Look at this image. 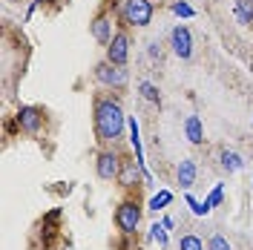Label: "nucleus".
Instances as JSON below:
<instances>
[{
  "label": "nucleus",
  "mask_w": 253,
  "mask_h": 250,
  "mask_svg": "<svg viewBox=\"0 0 253 250\" xmlns=\"http://www.w3.org/2000/svg\"><path fill=\"white\" fill-rule=\"evenodd\" d=\"M129 115H124V107L110 98V95H95L92 98V129H95V141L110 147L118 144L124 138Z\"/></svg>",
  "instance_id": "obj_1"
},
{
  "label": "nucleus",
  "mask_w": 253,
  "mask_h": 250,
  "mask_svg": "<svg viewBox=\"0 0 253 250\" xmlns=\"http://www.w3.org/2000/svg\"><path fill=\"white\" fill-rule=\"evenodd\" d=\"M156 17L153 0H121L118 3V26L121 29H144Z\"/></svg>",
  "instance_id": "obj_2"
},
{
  "label": "nucleus",
  "mask_w": 253,
  "mask_h": 250,
  "mask_svg": "<svg viewBox=\"0 0 253 250\" xmlns=\"http://www.w3.org/2000/svg\"><path fill=\"white\" fill-rule=\"evenodd\" d=\"M121 164H124V153H121L115 144L101 147L98 156H95V175H98L101 181H118Z\"/></svg>",
  "instance_id": "obj_3"
},
{
  "label": "nucleus",
  "mask_w": 253,
  "mask_h": 250,
  "mask_svg": "<svg viewBox=\"0 0 253 250\" xmlns=\"http://www.w3.org/2000/svg\"><path fill=\"white\" fill-rule=\"evenodd\" d=\"M92 78L104 86V89H126L129 83V69L126 66H118V63H110L107 58L101 63H95Z\"/></svg>",
  "instance_id": "obj_4"
},
{
  "label": "nucleus",
  "mask_w": 253,
  "mask_h": 250,
  "mask_svg": "<svg viewBox=\"0 0 253 250\" xmlns=\"http://www.w3.org/2000/svg\"><path fill=\"white\" fill-rule=\"evenodd\" d=\"M141 204L132 202V199H126V202L118 204V210H115V227L121 230L124 236H132L138 230V224H141Z\"/></svg>",
  "instance_id": "obj_5"
},
{
  "label": "nucleus",
  "mask_w": 253,
  "mask_h": 250,
  "mask_svg": "<svg viewBox=\"0 0 253 250\" xmlns=\"http://www.w3.org/2000/svg\"><path fill=\"white\" fill-rule=\"evenodd\" d=\"M129 46H132V38H129V32L118 26L115 38L110 41V46H104V49H107V61H110V63H118V66H126V61H129Z\"/></svg>",
  "instance_id": "obj_6"
},
{
  "label": "nucleus",
  "mask_w": 253,
  "mask_h": 250,
  "mask_svg": "<svg viewBox=\"0 0 253 250\" xmlns=\"http://www.w3.org/2000/svg\"><path fill=\"white\" fill-rule=\"evenodd\" d=\"M170 49H173L175 58H181V61L193 58V32H190V26L175 23L173 32H170Z\"/></svg>",
  "instance_id": "obj_7"
},
{
  "label": "nucleus",
  "mask_w": 253,
  "mask_h": 250,
  "mask_svg": "<svg viewBox=\"0 0 253 250\" xmlns=\"http://www.w3.org/2000/svg\"><path fill=\"white\" fill-rule=\"evenodd\" d=\"M115 32L118 29L112 26V12H107V9H101V12L89 20V35H92L101 46H110V41L115 38Z\"/></svg>",
  "instance_id": "obj_8"
},
{
  "label": "nucleus",
  "mask_w": 253,
  "mask_h": 250,
  "mask_svg": "<svg viewBox=\"0 0 253 250\" xmlns=\"http://www.w3.org/2000/svg\"><path fill=\"white\" fill-rule=\"evenodd\" d=\"M17 126H20V132H26V135H38L41 132V126H43V110L41 107H20L17 110Z\"/></svg>",
  "instance_id": "obj_9"
},
{
  "label": "nucleus",
  "mask_w": 253,
  "mask_h": 250,
  "mask_svg": "<svg viewBox=\"0 0 253 250\" xmlns=\"http://www.w3.org/2000/svg\"><path fill=\"white\" fill-rule=\"evenodd\" d=\"M118 184H121L124 190L138 187V184H147V175H144L141 164H138L135 158L124 156V164H121V172H118Z\"/></svg>",
  "instance_id": "obj_10"
},
{
  "label": "nucleus",
  "mask_w": 253,
  "mask_h": 250,
  "mask_svg": "<svg viewBox=\"0 0 253 250\" xmlns=\"http://www.w3.org/2000/svg\"><path fill=\"white\" fill-rule=\"evenodd\" d=\"M196 175H199L196 161H193V158H181V161H178V167H175V181L181 184V190L193 187V184H196Z\"/></svg>",
  "instance_id": "obj_11"
},
{
  "label": "nucleus",
  "mask_w": 253,
  "mask_h": 250,
  "mask_svg": "<svg viewBox=\"0 0 253 250\" xmlns=\"http://www.w3.org/2000/svg\"><path fill=\"white\" fill-rule=\"evenodd\" d=\"M184 135H187L190 144H205V126H202V118L199 115H187L184 118Z\"/></svg>",
  "instance_id": "obj_12"
},
{
  "label": "nucleus",
  "mask_w": 253,
  "mask_h": 250,
  "mask_svg": "<svg viewBox=\"0 0 253 250\" xmlns=\"http://www.w3.org/2000/svg\"><path fill=\"white\" fill-rule=\"evenodd\" d=\"M219 167L224 172H239V170H245V158L239 156V153H233V150H221L219 153Z\"/></svg>",
  "instance_id": "obj_13"
},
{
  "label": "nucleus",
  "mask_w": 253,
  "mask_h": 250,
  "mask_svg": "<svg viewBox=\"0 0 253 250\" xmlns=\"http://www.w3.org/2000/svg\"><path fill=\"white\" fill-rule=\"evenodd\" d=\"M138 92H141V98L144 101H150V104H161V92H158V86L153 83V81H141L138 83Z\"/></svg>",
  "instance_id": "obj_14"
},
{
  "label": "nucleus",
  "mask_w": 253,
  "mask_h": 250,
  "mask_svg": "<svg viewBox=\"0 0 253 250\" xmlns=\"http://www.w3.org/2000/svg\"><path fill=\"white\" fill-rule=\"evenodd\" d=\"M236 17H239V23L251 26L253 23V0H236Z\"/></svg>",
  "instance_id": "obj_15"
},
{
  "label": "nucleus",
  "mask_w": 253,
  "mask_h": 250,
  "mask_svg": "<svg viewBox=\"0 0 253 250\" xmlns=\"http://www.w3.org/2000/svg\"><path fill=\"white\" fill-rule=\"evenodd\" d=\"M173 202V193L170 190H161V193H156L153 199H150V204H147V210H153V213H158V210H164L167 204Z\"/></svg>",
  "instance_id": "obj_16"
},
{
  "label": "nucleus",
  "mask_w": 253,
  "mask_h": 250,
  "mask_svg": "<svg viewBox=\"0 0 253 250\" xmlns=\"http://www.w3.org/2000/svg\"><path fill=\"white\" fill-rule=\"evenodd\" d=\"M178 250H207V248L196 233H184L181 239H178Z\"/></svg>",
  "instance_id": "obj_17"
},
{
  "label": "nucleus",
  "mask_w": 253,
  "mask_h": 250,
  "mask_svg": "<svg viewBox=\"0 0 253 250\" xmlns=\"http://www.w3.org/2000/svg\"><path fill=\"white\" fill-rule=\"evenodd\" d=\"M184 204H187L190 207V213H193V216H199V219H205V216H210V210H207V204L205 202H199V199H196V196H184Z\"/></svg>",
  "instance_id": "obj_18"
},
{
  "label": "nucleus",
  "mask_w": 253,
  "mask_h": 250,
  "mask_svg": "<svg viewBox=\"0 0 253 250\" xmlns=\"http://www.w3.org/2000/svg\"><path fill=\"white\" fill-rule=\"evenodd\" d=\"M207 250H233V245L227 242V236L213 233L210 239H207Z\"/></svg>",
  "instance_id": "obj_19"
},
{
  "label": "nucleus",
  "mask_w": 253,
  "mask_h": 250,
  "mask_svg": "<svg viewBox=\"0 0 253 250\" xmlns=\"http://www.w3.org/2000/svg\"><path fill=\"white\" fill-rule=\"evenodd\" d=\"M221 202H224V184H216V187L210 190V196L205 199V204H207V210H213V207H219Z\"/></svg>",
  "instance_id": "obj_20"
},
{
  "label": "nucleus",
  "mask_w": 253,
  "mask_h": 250,
  "mask_svg": "<svg viewBox=\"0 0 253 250\" xmlns=\"http://www.w3.org/2000/svg\"><path fill=\"white\" fill-rule=\"evenodd\" d=\"M170 12H173L175 17H193V15H196V9L190 6L187 0H175L173 6H170Z\"/></svg>",
  "instance_id": "obj_21"
},
{
  "label": "nucleus",
  "mask_w": 253,
  "mask_h": 250,
  "mask_svg": "<svg viewBox=\"0 0 253 250\" xmlns=\"http://www.w3.org/2000/svg\"><path fill=\"white\" fill-rule=\"evenodd\" d=\"M150 239H153V242H158V245H161V248H167V227H164V224H153V227H150Z\"/></svg>",
  "instance_id": "obj_22"
},
{
  "label": "nucleus",
  "mask_w": 253,
  "mask_h": 250,
  "mask_svg": "<svg viewBox=\"0 0 253 250\" xmlns=\"http://www.w3.org/2000/svg\"><path fill=\"white\" fill-rule=\"evenodd\" d=\"M161 52H164V49H161V41H153V43H150V58H153V61H161Z\"/></svg>",
  "instance_id": "obj_23"
},
{
  "label": "nucleus",
  "mask_w": 253,
  "mask_h": 250,
  "mask_svg": "<svg viewBox=\"0 0 253 250\" xmlns=\"http://www.w3.org/2000/svg\"><path fill=\"white\" fill-rule=\"evenodd\" d=\"M38 3H41V0H32V3H29V9H26V20H32V15H35V9H38Z\"/></svg>",
  "instance_id": "obj_24"
},
{
  "label": "nucleus",
  "mask_w": 253,
  "mask_h": 250,
  "mask_svg": "<svg viewBox=\"0 0 253 250\" xmlns=\"http://www.w3.org/2000/svg\"><path fill=\"white\" fill-rule=\"evenodd\" d=\"M161 224H164V227H167V230H173V227H175V221L170 219V216H164V219H161Z\"/></svg>",
  "instance_id": "obj_25"
},
{
  "label": "nucleus",
  "mask_w": 253,
  "mask_h": 250,
  "mask_svg": "<svg viewBox=\"0 0 253 250\" xmlns=\"http://www.w3.org/2000/svg\"><path fill=\"white\" fill-rule=\"evenodd\" d=\"M118 3H121V0H112V6H118Z\"/></svg>",
  "instance_id": "obj_26"
},
{
  "label": "nucleus",
  "mask_w": 253,
  "mask_h": 250,
  "mask_svg": "<svg viewBox=\"0 0 253 250\" xmlns=\"http://www.w3.org/2000/svg\"><path fill=\"white\" fill-rule=\"evenodd\" d=\"M49 3H58V0H49Z\"/></svg>",
  "instance_id": "obj_27"
}]
</instances>
